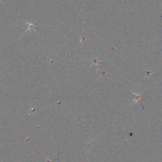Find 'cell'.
Segmentation results:
<instances>
[{"instance_id": "1", "label": "cell", "mask_w": 162, "mask_h": 162, "mask_svg": "<svg viewBox=\"0 0 162 162\" xmlns=\"http://www.w3.org/2000/svg\"><path fill=\"white\" fill-rule=\"evenodd\" d=\"M132 91V93L134 94V99L132 101V103L130 104V105H132V103H135V104H137L139 101H141V97H142V94L143 93V92H144V91H142L141 93H135V92H134L133 91Z\"/></svg>"}, {"instance_id": "2", "label": "cell", "mask_w": 162, "mask_h": 162, "mask_svg": "<svg viewBox=\"0 0 162 162\" xmlns=\"http://www.w3.org/2000/svg\"><path fill=\"white\" fill-rule=\"evenodd\" d=\"M26 25L27 26V30L25 31V33L27 32L28 31H36L35 27H36V25L33 23H31L29 22H27V21H26Z\"/></svg>"}, {"instance_id": "3", "label": "cell", "mask_w": 162, "mask_h": 162, "mask_svg": "<svg viewBox=\"0 0 162 162\" xmlns=\"http://www.w3.org/2000/svg\"><path fill=\"white\" fill-rule=\"evenodd\" d=\"M0 2H1V3H3V2L2 1V0H0Z\"/></svg>"}]
</instances>
